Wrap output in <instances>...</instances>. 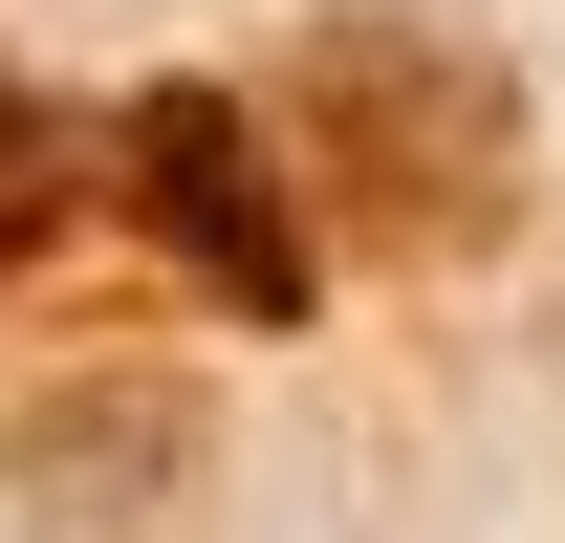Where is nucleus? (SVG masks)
Wrapping results in <instances>:
<instances>
[{
	"label": "nucleus",
	"instance_id": "nucleus-1",
	"mask_svg": "<svg viewBox=\"0 0 565 543\" xmlns=\"http://www.w3.org/2000/svg\"><path fill=\"white\" fill-rule=\"evenodd\" d=\"M305 109H327V152H349V196H370V239H457V217H500V87L457 66V44H327L305 66Z\"/></svg>",
	"mask_w": 565,
	"mask_h": 543
},
{
	"label": "nucleus",
	"instance_id": "nucleus-2",
	"mask_svg": "<svg viewBox=\"0 0 565 543\" xmlns=\"http://www.w3.org/2000/svg\"><path fill=\"white\" fill-rule=\"evenodd\" d=\"M131 196L174 217L217 262V305H305V217L262 196V131L217 109V87H174V109H131Z\"/></svg>",
	"mask_w": 565,
	"mask_h": 543
},
{
	"label": "nucleus",
	"instance_id": "nucleus-3",
	"mask_svg": "<svg viewBox=\"0 0 565 543\" xmlns=\"http://www.w3.org/2000/svg\"><path fill=\"white\" fill-rule=\"evenodd\" d=\"M66 196H87L66 109H44V87H0V262H44V239H66Z\"/></svg>",
	"mask_w": 565,
	"mask_h": 543
}]
</instances>
